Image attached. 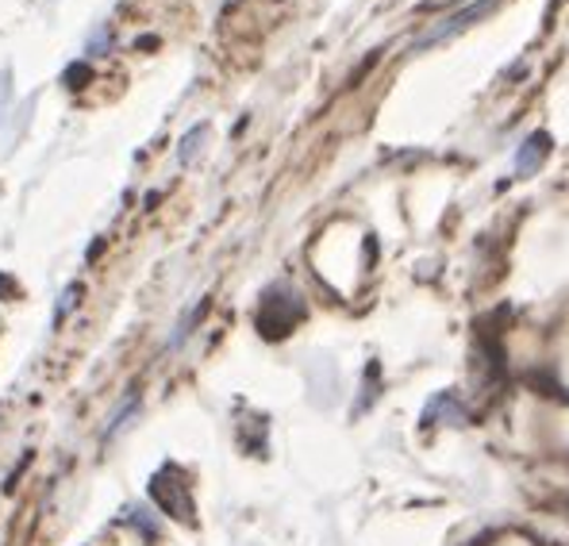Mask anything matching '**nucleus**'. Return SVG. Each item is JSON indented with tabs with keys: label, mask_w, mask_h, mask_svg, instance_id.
<instances>
[{
	"label": "nucleus",
	"mask_w": 569,
	"mask_h": 546,
	"mask_svg": "<svg viewBox=\"0 0 569 546\" xmlns=\"http://www.w3.org/2000/svg\"><path fill=\"white\" fill-rule=\"evenodd\" d=\"M305 316V305H300L297 292H270V297L262 300V308H258V327H262V335H270V339H278V335L292 331V324Z\"/></svg>",
	"instance_id": "1"
},
{
	"label": "nucleus",
	"mask_w": 569,
	"mask_h": 546,
	"mask_svg": "<svg viewBox=\"0 0 569 546\" xmlns=\"http://www.w3.org/2000/svg\"><path fill=\"white\" fill-rule=\"evenodd\" d=\"M435 424H466V408L455 393H435L423 408V427H435Z\"/></svg>",
	"instance_id": "4"
},
{
	"label": "nucleus",
	"mask_w": 569,
	"mask_h": 546,
	"mask_svg": "<svg viewBox=\"0 0 569 546\" xmlns=\"http://www.w3.org/2000/svg\"><path fill=\"white\" fill-rule=\"evenodd\" d=\"M547 155H550V136L547 131H535V136L516 150V173H520V178L539 173V166L547 162Z\"/></svg>",
	"instance_id": "5"
},
{
	"label": "nucleus",
	"mask_w": 569,
	"mask_h": 546,
	"mask_svg": "<svg viewBox=\"0 0 569 546\" xmlns=\"http://www.w3.org/2000/svg\"><path fill=\"white\" fill-rule=\"evenodd\" d=\"M204 136V128H197V131H189V139H186V147H181V158H192V150H197V139Z\"/></svg>",
	"instance_id": "6"
},
{
	"label": "nucleus",
	"mask_w": 569,
	"mask_h": 546,
	"mask_svg": "<svg viewBox=\"0 0 569 546\" xmlns=\"http://www.w3.org/2000/svg\"><path fill=\"white\" fill-rule=\"evenodd\" d=\"M492 12V0H477V4L470 8H462L458 16H450V20H442V23H435L431 31L416 43V50H427V47H435V43H442V39H455V36H462L470 23H477L481 16H489Z\"/></svg>",
	"instance_id": "2"
},
{
	"label": "nucleus",
	"mask_w": 569,
	"mask_h": 546,
	"mask_svg": "<svg viewBox=\"0 0 569 546\" xmlns=\"http://www.w3.org/2000/svg\"><path fill=\"white\" fill-rule=\"evenodd\" d=\"M150 497L162 504L173 519H192V500H189V489L186 482H170V466L150 482Z\"/></svg>",
	"instance_id": "3"
}]
</instances>
